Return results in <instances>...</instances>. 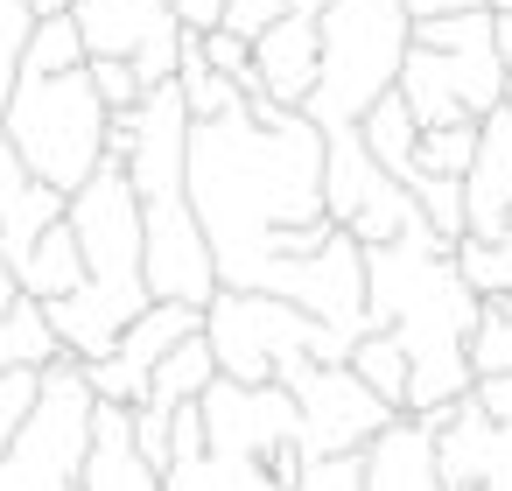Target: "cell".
<instances>
[{
    "mask_svg": "<svg viewBox=\"0 0 512 491\" xmlns=\"http://www.w3.org/2000/svg\"><path fill=\"white\" fill-rule=\"evenodd\" d=\"M183 197L211 246L218 288L232 295L288 302L295 267L337 239L323 211V134L260 92L218 120H190Z\"/></svg>",
    "mask_w": 512,
    "mask_h": 491,
    "instance_id": "cell-1",
    "label": "cell"
},
{
    "mask_svg": "<svg viewBox=\"0 0 512 491\" xmlns=\"http://www.w3.org/2000/svg\"><path fill=\"white\" fill-rule=\"evenodd\" d=\"M477 309L484 302L463 288L456 253L428 225H414L407 239L365 253V316L407 358V400H400L407 421L470 400V330H477Z\"/></svg>",
    "mask_w": 512,
    "mask_h": 491,
    "instance_id": "cell-2",
    "label": "cell"
},
{
    "mask_svg": "<svg viewBox=\"0 0 512 491\" xmlns=\"http://www.w3.org/2000/svg\"><path fill=\"white\" fill-rule=\"evenodd\" d=\"M309 470L295 442V400L281 386L211 379L197 407L176 414L162 491H295Z\"/></svg>",
    "mask_w": 512,
    "mask_h": 491,
    "instance_id": "cell-3",
    "label": "cell"
},
{
    "mask_svg": "<svg viewBox=\"0 0 512 491\" xmlns=\"http://www.w3.org/2000/svg\"><path fill=\"white\" fill-rule=\"evenodd\" d=\"M71 232H78V253H85V288L71 302H50V330L64 344L71 365H99L134 316H148V274H141V204L127 190V176L106 162L71 204H64Z\"/></svg>",
    "mask_w": 512,
    "mask_h": 491,
    "instance_id": "cell-4",
    "label": "cell"
},
{
    "mask_svg": "<svg viewBox=\"0 0 512 491\" xmlns=\"http://www.w3.org/2000/svg\"><path fill=\"white\" fill-rule=\"evenodd\" d=\"M407 8L400 0H330L316 15V92L302 106L309 127H358L407 64Z\"/></svg>",
    "mask_w": 512,
    "mask_h": 491,
    "instance_id": "cell-5",
    "label": "cell"
},
{
    "mask_svg": "<svg viewBox=\"0 0 512 491\" xmlns=\"http://www.w3.org/2000/svg\"><path fill=\"white\" fill-rule=\"evenodd\" d=\"M106 134H113V113L99 106L85 71H71V78H15L8 120H0V141L15 148V162L57 197H78L106 169Z\"/></svg>",
    "mask_w": 512,
    "mask_h": 491,
    "instance_id": "cell-6",
    "label": "cell"
},
{
    "mask_svg": "<svg viewBox=\"0 0 512 491\" xmlns=\"http://www.w3.org/2000/svg\"><path fill=\"white\" fill-rule=\"evenodd\" d=\"M400 106L421 134L435 127H477L505 106V64L491 50V15L456 22H414L407 64H400Z\"/></svg>",
    "mask_w": 512,
    "mask_h": 491,
    "instance_id": "cell-7",
    "label": "cell"
},
{
    "mask_svg": "<svg viewBox=\"0 0 512 491\" xmlns=\"http://www.w3.org/2000/svg\"><path fill=\"white\" fill-rule=\"evenodd\" d=\"M204 344H211L218 379H232V386H274L288 365H344L351 358V337H337L330 323L302 316L295 302L232 295V288L211 295Z\"/></svg>",
    "mask_w": 512,
    "mask_h": 491,
    "instance_id": "cell-8",
    "label": "cell"
},
{
    "mask_svg": "<svg viewBox=\"0 0 512 491\" xmlns=\"http://www.w3.org/2000/svg\"><path fill=\"white\" fill-rule=\"evenodd\" d=\"M92 386L85 372L64 358L43 372L36 386V414L22 421L15 449L0 456V491H78L85 477V449H92Z\"/></svg>",
    "mask_w": 512,
    "mask_h": 491,
    "instance_id": "cell-9",
    "label": "cell"
},
{
    "mask_svg": "<svg viewBox=\"0 0 512 491\" xmlns=\"http://www.w3.org/2000/svg\"><path fill=\"white\" fill-rule=\"evenodd\" d=\"M316 134H323V211H330V225H337L358 253L407 239V232L421 225V211H414V197L365 155L358 127H316Z\"/></svg>",
    "mask_w": 512,
    "mask_h": 491,
    "instance_id": "cell-10",
    "label": "cell"
},
{
    "mask_svg": "<svg viewBox=\"0 0 512 491\" xmlns=\"http://www.w3.org/2000/svg\"><path fill=\"white\" fill-rule=\"evenodd\" d=\"M274 386L295 400V442H302L309 463L358 456L365 442H379V435L400 421L351 365H288Z\"/></svg>",
    "mask_w": 512,
    "mask_h": 491,
    "instance_id": "cell-11",
    "label": "cell"
},
{
    "mask_svg": "<svg viewBox=\"0 0 512 491\" xmlns=\"http://www.w3.org/2000/svg\"><path fill=\"white\" fill-rule=\"evenodd\" d=\"M71 22L85 36V64L106 57V64H127L148 92L176 78V57H183V29L169 15V0H71Z\"/></svg>",
    "mask_w": 512,
    "mask_h": 491,
    "instance_id": "cell-12",
    "label": "cell"
},
{
    "mask_svg": "<svg viewBox=\"0 0 512 491\" xmlns=\"http://www.w3.org/2000/svg\"><path fill=\"white\" fill-rule=\"evenodd\" d=\"M295 491H442V484H435V435L400 414V421H393L379 442H365L358 456L309 463Z\"/></svg>",
    "mask_w": 512,
    "mask_h": 491,
    "instance_id": "cell-13",
    "label": "cell"
},
{
    "mask_svg": "<svg viewBox=\"0 0 512 491\" xmlns=\"http://www.w3.org/2000/svg\"><path fill=\"white\" fill-rule=\"evenodd\" d=\"M204 330V309H176V302H155L148 316H134L127 323V337L99 358V365H78L85 372V386H92V400H106V407H141L148 400V379H155V365L183 344V337H197Z\"/></svg>",
    "mask_w": 512,
    "mask_h": 491,
    "instance_id": "cell-14",
    "label": "cell"
},
{
    "mask_svg": "<svg viewBox=\"0 0 512 491\" xmlns=\"http://www.w3.org/2000/svg\"><path fill=\"white\" fill-rule=\"evenodd\" d=\"M421 428L435 435V484L442 491H512V435L491 428L470 400L421 414Z\"/></svg>",
    "mask_w": 512,
    "mask_h": 491,
    "instance_id": "cell-15",
    "label": "cell"
},
{
    "mask_svg": "<svg viewBox=\"0 0 512 491\" xmlns=\"http://www.w3.org/2000/svg\"><path fill=\"white\" fill-rule=\"evenodd\" d=\"M463 239L477 246L512 239V113L505 106L477 120V155L463 169Z\"/></svg>",
    "mask_w": 512,
    "mask_h": 491,
    "instance_id": "cell-16",
    "label": "cell"
},
{
    "mask_svg": "<svg viewBox=\"0 0 512 491\" xmlns=\"http://www.w3.org/2000/svg\"><path fill=\"white\" fill-rule=\"evenodd\" d=\"M64 204H71V197L43 190V183L15 162V148L0 141V267L22 274V260L36 253V239L64 218Z\"/></svg>",
    "mask_w": 512,
    "mask_h": 491,
    "instance_id": "cell-17",
    "label": "cell"
},
{
    "mask_svg": "<svg viewBox=\"0 0 512 491\" xmlns=\"http://www.w3.org/2000/svg\"><path fill=\"white\" fill-rule=\"evenodd\" d=\"M253 92L302 113L316 92V22H274L267 36H253Z\"/></svg>",
    "mask_w": 512,
    "mask_h": 491,
    "instance_id": "cell-18",
    "label": "cell"
},
{
    "mask_svg": "<svg viewBox=\"0 0 512 491\" xmlns=\"http://www.w3.org/2000/svg\"><path fill=\"white\" fill-rule=\"evenodd\" d=\"M78 491H162V470H148L134 449L127 407H106V400L92 407V449H85Z\"/></svg>",
    "mask_w": 512,
    "mask_h": 491,
    "instance_id": "cell-19",
    "label": "cell"
},
{
    "mask_svg": "<svg viewBox=\"0 0 512 491\" xmlns=\"http://www.w3.org/2000/svg\"><path fill=\"white\" fill-rule=\"evenodd\" d=\"M50 365H64V344H57L43 302L15 295V309H0V379H15V372H36L43 379Z\"/></svg>",
    "mask_w": 512,
    "mask_h": 491,
    "instance_id": "cell-20",
    "label": "cell"
},
{
    "mask_svg": "<svg viewBox=\"0 0 512 491\" xmlns=\"http://www.w3.org/2000/svg\"><path fill=\"white\" fill-rule=\"evenodd\" d=\"M211 379H218V365H211V344H204V330H197V337H183V344L155 365L141 407H155V414H183V407H197V400L211 393Z\"/></svg>",
    "mask_w": 512,
    "mask_h": 491,
    "instance_id": "cell-21",
    "label": "cell"
},
{
    "mask_svg": "<svg viewBox=\"0 0 512 491\" xmlns=\"http://www.w3.org/2000/svg\"><path fill=\"white\" fill-rule=\"evenodd\" d=\"M358 141H365V155L393 176V183H407V169H414V141H421V127L407 120V106H400V92H386L365 120H358Z\"/></svg>",
    "mask_w": 512,
    "mask_h": 491,
    "instance_id": "cell-22",
    "label": "cell"
},
{
    "mask_svg": "<svg viewBox=\"0 0 512 491\" xmlns=\"http://www.w3.org/2000/svg\"><path fill=\"white\" fill-rule=\"evenodd\" d=\"M71 71H85V36H78V22H71V15L36 22L29 43H22V71H15V78H71Z\"/></svg>",
    "mask_w": 512,
    "mask_h": 491,
    "instance_id": "cell-23",
    "label": "cell"
},
{
    "mask_svg": "<svg viewBox=\"0 0 512 491\" xmlns=\"http://www.w3.org/2000/svg\"><path fill=\"white\" fill-rule=\"evenodd\" d=\"M393 414H400V400H407V358H400V344L393 337H379V330H365L358 344H351V358H344Z\"/></svg>",
    "mask_w": 512,
    "mask_h": 491,
    "instance_id": "cell-24",
    "label": "cell"
},
{
    "mask_svg": "<svg viewBox=\"0 0 512 491\" xmlns=\"http://www.w3.org/2000/svg\"><path fill=\"white\" fill-rule=\"evenodd\" d=\"M400 190L414 197L421 225L456 253V246H463V183H442V176H414V169H407V183H400Z\"/></svg>",
    "mask_w": 512,
    "mask_h": 491,
    "instance_id": "cell-25",
    "label": "cell"
},
{
    "mask_svg": "<svg viewBox=\"0 0 512 491\" xmlns=\"http://www.w3.org/2000/svg\"><path fill=\"white\" fill-rule=\"evenodd\" d=\"M512 372V302H484L477 309V330H470V379H498Z\"/></svg>",
    "mask_w": 512,
    "mask_h": 491,
    "instance_id": "cell-26",
    "label": "cell"
},
{
    "mask_svg": "<svg viewBox=\"0 0 512 491\" xmlns=\"http://www.w3.org/2000/svg\"><path fill=\"white\" fill-rule=\"evenodd\" d=\"M470 155H477V127H435V134H421V141H414V176L463 183Z\"/></svg>",
    "mask_w": 512,
    "mask_h": 491,
    "instance_id": "cell-27",
    "label": "cell"
},
{
    "mask_svg": "<svg viewBox=\"0 0 512 491\" xmlns=\"http://www.w3.org/2000/svg\"><path fill=\"white\" fill-rule=\"evenodd\" d=\"M29 8L22 0H0V120H8V99H15V71H22V43H29Z\"/></svg>",
    "mask_w": 512,
    "mask_h": 491,
    "instance_id": "cell-28",
    "label": "cell"
},
{
    "mask_svg": "<svg viewBox=\"0 0 512 491\" xmlns=\"http://www.w3.org/2000/svg\"><path fill=\"white\" fill-rule=\"evenodd\" d=\"M197 57L225 78V85H239V92H253V43H239V36H225V29H211V36H197Z\"/></svg>",
    "mask_w": 512,
    "mask_h": 491,
    "instance_id": "cell-29",
    "label": "cell"
},
{
    "mask_svg": "<svg viewBox=\"0 0 512 491\" xmlns=\"http://www.w3.org/2000/svg\"><path fill=\"white\" fill-rule=\"evenodd\" d=\"M85 78H92V92H99V106H106L113 120H120V113H134V106L148 99V85H141L127 64H106V57H92V64H85Z\"/></svg>",
    "mask_w": 512,
    "mask_h": 491,
    "instance_id": "cell-30",
    "label": "cell"
},
{
    "mask_svg": "<svg viewBox=\"0 0 512 491\" xmlns=\"http://www.w3.org/2000/svg\"><path fill=\"white\" fill-rule=\"evenodd\" d=\"M36 372H15V379H0V456L15 449V435H22V421L36 414Z\"/></svg>",
    "mask_w": 512,
    "mask_h": 491,
    "instance_id": "cell-31",
    "label": "cell"
},
{
    "mask_svg": "<svg viewBox=\"0 0 512 491\" xmlns=\"http://www.w3.org/2000/svg\"><path fill=\"white\" fill-rule=\"evenodd\" d=\"M274 22H288V0H225V36H239V43L267 36Z\"/></svg>",
    "mask_w": 512,
    "mask_h": 491,
    "instance_id": "cell-32",
    "label": "cell"
},
{
    "mask_svg": "<svg viewBox=\"0 0 512 491\" xmlns=\"http://www.w3.org/2000/svg\"><path fill=\"white\" fill-rule=\"evenodd\" d=\"M470 407H477L491 428L512 435V372H498V379H470Z\"/></svg>",
    "mask_w": 512,
    "mask_h": 491,
    "instance_id": "cell-33",
    "label": "cell"
},
{
    "mask_svg": "<svg viewBox=\"0 0 512 491\" xmlns=\"http://www.w3.org/2000/svg\"><path fill=\"white\" fill-rule=\"evenodd\" d=\"M169 15L183 36H211V29H225V0H169Z\"/></svg>",
    "mask_w": 512,
    "mask_h": 491,
    "instance_id": "cell-34",
    "label": "cell"
},
{
    "mask_svg": "<svg viewBox=\"0 0 512 491\" xmlns=\"http://www.w3.org/2000/svg\"><path fill=\"white\" fill-rule=\"evenodd\" d=\"M407 22H456V15H491V0H400Z\"/></svg>",
    "mask_w": 512,
    "mask_h": 491,
    "instance_id": "cell-35",
    "label": "cell"
},
{
    "mask_svg": "<svg viewBox=\"0 0 512 491\" xmlns=\"http://www.w3.org/2000/svg\"><path fill=\"white\" fill-rule=\"evenodd\" d=\"M491 50H498V64L512 78V15H491Z\"/></svg>",
    "mask_w": 512,
    "mask_h": 491,
    "instance_id": "cell-36",
    "label": "cell"
},
{
    "mask_svg": "<svg viewBox=\"0 0 512 491\" xmlns=\"http://www.w3.org/2000/svg\"><path fill=\"white\" fill-rule=\"evenodd\" d=\"M29 8V22H57V15H71V0H22Z\"/></svg>",
    "mask_w": 512,
    "mask_h": 491,
    "instance_id": "cell-37",
    "label": "cell"
},
{
    "mask_svg": "<svg viewBox=\"0 0 512 491\" xmlns=\"http://www.w3.org/2000/svg\"><path fill=\"white\" fill-rule=\"evenodd\" d=\"M15 295H22V288H15V274L0 267V309H15Z\"/></svg>",
    "mask_w": 512,
    "mask_h": 491,
    "instance_id": "cell-38",
    "label": "cell"
},
{
    "mask_svg": "<svg viewBox=\"0 0 512 491\" xmlns=\"http://www.w3.org/2000/svg\"><path fill=\"white\" fill-rule=\"evenodd\" d=\"M505 113H512V78H505Z\"/></svg>",
    "mask_w": 512,
    "mask_h": 491,
    "instance_id": "cell-39",
    "label": "cell"
}]
</instances>
